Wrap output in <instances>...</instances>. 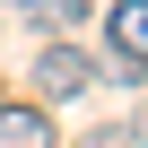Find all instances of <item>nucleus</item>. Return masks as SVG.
Wrapping results in <instances>:
<instances>
[{
	"mask_svg": "<svg viewBox=\"0 0 148 148\" xmlns=\"http://www.w3.org/2000/svg\"><path fill=\"white\" fill-rule=\"evenodd\" d=\"M9 9H26V0H9Z\"/></svg>",
	"mask_w": 148,
	"mask_h": 148,
	"instance_id": "obj_5",
	"label": "nucleus"
},
{
	"mask_svg": "<svg viewBox=\"0 0 148 148\" xmlns=\"http://www.w3.org/2000/svg\"><path fill=\"white\" fill-rule=\"evenodd\" d=\"M0 148H52V113L44 105H0Z\"/></svg>",
	"mask_w": 148,
	"mask_h": 148,
	"instance_id": "obj_3",
	"label": "nucleus"
},
{
	"mask_svg": "<svg viewBox=\"0 0 148 148\" xmlns=\"http://www.w3.org/2000/svg\"><path fill=\"white\" fill-rule=\"evenodd\" d=\"M105 35H113V52H122V61H139V70H148V0H113V9H105Z\"/></svg>",
	"mask_w": 148,
	"mask_h": 148,
	"instance_id": "obj_2",
	"label": "nucleus"
},
{
	"mask_svg": "<svg viewBox=\"0 0 148 148\" xmlns=\"http://www.w3.org/2000/svg\"><path fill=\"white\" fill-rule=\"evenodd\" d=\"M131 148H139V139H131Z\"/></svg>",
	"mask_w": 148,
	"mask_h": 148,
	"instance_id": "obj_6",
	"label": "nucleus"
},
{
	"mask_svg": "<svg viewBox=\"0 0 148 148\" xmlns=\"http://www.w3.org/2000/svg\"><path fill=\"white\" fill-rule=\"evenodd\" d=\"M131 139H139V148H148V113H139V122H131Z\"/></svg>",
	"mask_w": 148,
	"mask_h": 148,
	"instance_id": "obj_4",
	"label": "nucleus"
},
{
	"mask_svg": "<svg viewBox=\"0 0 148 148\" xmlns=\"http://www.w3.org/2000/svg\"><path fill=\"white\" fill-rule=\"evenodd\" d=\"M35 87H44V96H87V87H96V52L44 44V52H35Z\"/></svg>",
	"mask_w": 148,
	"mask_h": 148,
	"instance_id": "obj_1",
	"label": "nucleus"
}]
</instances>
